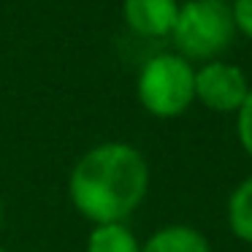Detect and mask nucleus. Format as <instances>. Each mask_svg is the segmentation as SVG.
Returning a JSON list of instances; mask_svg holds the SVG:
<instances>
[{"mask_svg":"<svg viewBox=\"0 0 252 252\" xmlns=\"http://www.w3.org/2000/svg\"><path fill=\"white\" fill-rule=\"evenodd\" d=\"M149 192V163L133 144L106 141L76 160L68 198L95 225L125 222Z\"/></svg>","mask_w":252,"mask_h":252,"instance_id":"nucleus-1","label":"nucleus"},{"mask_svg":"<svg viewBox=\"0 0 252 252\" xmlns=\"http://www.w3.org/2000/svg\"><path fill=\"white\" fill-rule=\"evenodd\" d=\"M233 11L225 0H187L179 6L171 30L176 55L190 63L220 60V55L233 44Z\"/></svg>","mask_w":252,"mask_h":252,"instance_id":"nucleus-2","label":"nucleus"},{"mask_svg":"<svg viewBox=\"0 0 252 252\" xmlns=\"http://www.w3.org/2000/svg\"><path fill=\"white\" fill-rule=\"evenodd\" d=\"M136 93L147 114L158 120L182 117L195 100V68L174 52L155 55L138 73Z\"/></svg>","mask_w":252,"mask_h":252,"instance_id":"nucleus-3","label":"nucleus"},{"mask_svg":"<svg viewBox=\"0 0 252 252\" xmlns=\"http://www.w3.org/2000/svg\"><path fill=\"white\" fill-rule=\"evenodd\" d=\"M250 90L244 71L233 63L212 60L195 71V100L217 114H236Z\"/></svg>","mask_w":252,"mask_h":252,"instance_id":"nucleus-4","label":"nucleus"},{"mask_svg":"<svg viewBox=\"0 0 252 252\" xmlns=\"http://www.w3.org/2000/svg\"><path fill=\"white\" fill-rule=\"evenodd\" d=\"M179 14L176 0H122V17L133 33L144 38L171 35Z\"/></svg>","mask_w":252,"mask_h":252,"instance_id":"nucleus-5","label":"nucleus"},{"mask_svg":"<svg viewBox=\"0 0 252 252\" xmlns=\"http://www.w3.org/2000/svg\"><path fill=\"white\" fill-rule=\"evenodd\" d=\"M141 252H212V244L198 228L174 222L155 230L141 244Z\"/></svg>","mask_w":252,"mask_h":252,"instance_id":"nucleus-6","label":"nucleus"},{"mask_svg":"<svg viewBox=\"0 0 252 252\" xmlns=\"http://www.w3.org/2000/svg\"><path fill=\"white\" fill-rule=\"evenodd\" d=\"M225 220H228V228L236 239L244 241V244H252V176L241 179L230 190Z\"/></svg>","mask_w":252,"mask_h":252,"instance_id":"nucleus-7","label":"nucleus"},{"mask_svg":"<svg viewBox=\"0 0 252 252\" xmlns=\"http://www.w3.org/2000/svg\"><path fill=\"white\" fill-rule=\"evenodd\" d=\"M84 252H141V241L125 222L93 225Z\"/></svg>","mask_w":252,"mask_h":252,"instance_id":"nucleus-8","label":"nucleus"},{"mask_svg":"<svg viewBox=\"0 0 252 252\" xmlns=\"http://www.w3.org/2000/svg\"><path fill=\"white\" fill-rule=\"evenodd\" d=\"M236 138H239V147L252 158V90L241 109L236 111Z\"/></svg>","mask_w":252,"mask_h":252,"instance_id":"nucleus-9","label":"nucleus"},{"mask_svg":"<svg viewBox=\"0 0 252 252\" xmlns=\"http://www.w3.org/2000/svg\"><path fill=\"white\" fill-rule=\"evenodd\" d=\"M230 11H233L236 30L244 33L252 41V0H236L233 6H230Z\"/></svg>","mask_w":252,"mask_h":252,"instance_id":"nucleus-10","label":"nucleus"},{"mask_svg":"<svg viewBox=\"0 0 252 252\" xmlns=\"http://www.w3.org/2000/svg\"><path fill=\"white\" fill-rule=\"evenodd\" d=\"M0 230H3V201H0Z\"/></svg>","mask_w":252,"mask_h":252,"instance_id":"nucleus-11","label":"nucleus"},{"mask_svg":"<svg viewBox=\"0 0 252 252\" xmlns=\"http://www.w3.org/2000/svg\"><path fill=\"white\" fill-rule=\"evenodd\" d=\"M0 252H8V250H6V247H0Z\"/></svg>","mask_w":252,"mask_h":252,"instance_id":"nucleus-12","label":"nucleus"}]
</instances>
